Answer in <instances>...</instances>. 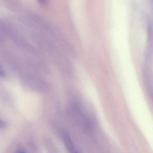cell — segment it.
Masks as SVG:
<instances>
[{"mask_svg": "<svg viewBox=\"0 0 153 153\" xmlns=\"http://www.w3.org/2000/svg\"><path fill=\"white\" fill-rule=\"evenodd\" d=\"M62 136L64 144L68 150L71 153H77L78 151H77L76 149H75L73 143L68 133L66 132H63Z\"/></svg>", "mask_w": 153, "mask_h": 153, "instance_id": "cell-1", "label": "cell"}, {"mask_svg": "<svg viewBox=\"0 0 153 153\" xmlns=\"http://www.w3.org/2000/svg\"><path fill=\"white\" fill-rule=\"evenodd\" d=\"M5 73L4 71V70L2 68V67L0 66V77H3L5 76Z\"/></svg>", "mask_w": 153, "mask_h": 153, "instance_id": "cell-2", "label": "cell"}, {"mask_svg": "<svg viewBox=\"0 0 153 153\" xmlns=\"http://www.w3.org/2000/svg\"><path fill=\"white\" fill-rule=\"evenodd\" d=\"M37 1L39 2L40 4L43 5H45L47 4L49 0H37Z\"/></svg>", "mask_w": 153, "mask_h": 153, "instance_id": "cell-3", "label": "cell"}, {"mask_svg": "<svg viewBox=\"0 0 153 153\" xmlns=\"http://www.w3.org/2000/svg\"><path fill=\"white\" fill-rule=\"evenodd\" d=\"M17 152L18 153H25L26 151H25V149L22 147H19L17 149Z\"/></svg>", "mask_w": 153, "mask_h": 153, "instance_id": "cell-4", "label": "cell"}, {"mask_svg": "<svg viewBox=\"0 0 153 153\" xmlns=\"http://www.w3.org/2000/svg\"><path fill=\"white\" fill-rule=\"evenodd\" d=\"M5 126V123L0 120V128H2Z\"/></svg>", "mask_w": 153, "mask_h": 153, "instance_id": "cell-5", "label": "cell"}]
</instances>
